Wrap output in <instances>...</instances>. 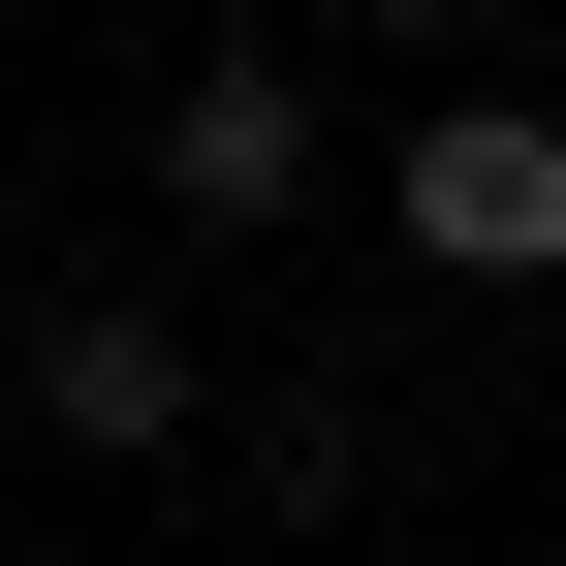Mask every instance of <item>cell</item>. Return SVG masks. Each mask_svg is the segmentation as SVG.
I'll return each instance as SVG.
<instances>
[{"mask_svg": "<svg viewBox=\"0 0 566 566\" xmlns=\"http://www.w3.org/2000/svg\"><path fill=\"white\" fill-rule=\"evenodd\" d=\"M32 441L63 472H189L221 441V346H189L158 283H32Z\"/></svg>", "mask_w": 566, "mask_h": 566, "instance_id": "2", "label": "cell"}, {"mask_svg": "<svg viewBox=\"0 0 566 566\" xmlns=\"http://www.w3.org/2000/svg\"><path fill=\"white\" fill-rule=\"evenodd\" d=\"M346 32H472V0H346Z\"/></svg>", "mask_w": 566, "mask_h": 566, "instance_id": "4", "label": "cell"}, {"mask_svg": "<svg viewBox=\"0 0 566 566\" xmlns=\"http://www.w3.org/2000/svg\"><path fill=\"white\" fill-rule=\"evenodd\" d=\"M378 221L441 283H566V95H409L378 126Z\"/></svg>", "mask_w": 566, "mask_h": 566, "instance_id": "1", "label": "cell"}, {"mask_svg": "<svg viewBox=\"0 0 566 566\" xmlns=\"http://www.w3.org/2000/svg\"><path fill=\"white\" fill-rule=\"evenodd\" d=\"M158 221H315V63H283V32H221V63H189V95H158Z\"/></svg>", "mask_w": 566, "mask_h": 566, "instance_id": "3", "label": "cell"}]
</instances>
